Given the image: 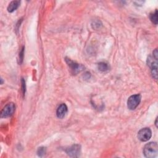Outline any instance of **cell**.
<instances>
[{
  "label": "cell",
  "instance_id": "obj_1",
  "mask_svg": "<svg viewBox=\"0 0 158 158\" xmlns=\"http://www.w3.org/2000/svg\"><path fill=\"white\" fill-rule=\"evenodd\" d=\"M158 153V146L157 142H150L147 143L143 148V154L146 157L154 158Z\"/></svg>",
  "mask_w": 158,
  "mask_h": 158
},
{
  "label": "cell",
  "instance_id": "obj_2",
  "mask_svg": "<svg viewBox=\"0 0 158 158\" xmlns=\"http://www.w3.org/2000/svg\"><path fill=\"white\" fill-rule=\"evenodd\" d=\"M141 99L140 94H133L130 96L127 100V107L130 110H135L140 105Z\"/></svg>",
  "mask_w": 158,
  "mask_h": 158
},
{
  "label": "cell",
  "instance_id": "obj_3",
  "mask_svg": "<svg viewBox=\"0 0 158 158\" xmlns=\"http://www.w3.org/2000/svg\"><path fill=\"white\" fill-rule=\"evenodd\" d=\"M15 109V106L13 102H10L7 104L2 109L1 112V117L6 118L11 116Z\"/></svg>",
  "mask_w": 158,
  "mask_h": 158
},
{
  "label": "cell",
  "instance_id": "obj_4",
  "mask_svg": "<svg viewBox=\"0 0 158 158\" xmlns=\"http://www.w3.org/2000/svg\"><path fill=\"white\" fill-rule=\"evenodd\" d=\"M152 136V132L149 128L141 129L138 132V138L143 142L148 141Z\"/></svg>",
  "mask_w": 158,
  "mask_h": 158
},
{
  "label": "cell",
  "instance_id": "obj_5",
  "mask_svg": "<svg viewBox=\"0 0 158 158\" xmlns=\"http://www.w3.org/2000/svg\"><path fill=\"white\" fill-rule=\"evenodd\" d=\"M66 153L70 157H77L80 154L81 146L79 145H74L66 149Z\"/></svg>",
  "mask_w": 158,
  "mask_h": 158
},
{
  "label": "cell",
  "instance_id": "obj_6",
  "mask_svg": "<svg viewBox=\"0 0 158 158\" xmlns=\"http://www.w3.org/2000/svg\"><path fill=\"white\" fill-rule=\"evenodd\" d=\"M66 62H67V64L69 66V67L71 69V70H72L74 72V73L75 74L80 72V71H82L84 68V67L82 65L77 64V62L73 61L72 60H71L70 59L68 58H66Z\"/></svg>",
  "mask_w": 158,
  "mask_h": 158
},
{
  "label": "cell",
  "instance_id": "obj_7",
  "mask_svg": "<svg viewBox=\"0 0 158 158\" xmlns=\"http://www.w3.org/2000/svg\"><path fill=\"white\" fill-rule=\"evenodd\" d=\"M157 60L153 61V59H152V58L150 56L148 59V65L150 67H151L152 76L155 79V80H157Z\"/></svg>",
  "mask_w": 158,
  "mask_h": 158
},
{
  "label": "cell",
  "instance_id": "obj_8",
  "mask_svg": "<svg viewBox=\"0 0 158 158\" xmlns=\"http://www.w3.org/2000/svg\"><path fill=\"white\" fill-rule=\"evenodd\" d=\"M67 110H68V108L66 104L62 103L60 105L56 110L57 117L59 118H64L67 113Z\"/></svg>",
  "mask_w": 158,
  "mask_h": 158
},
{
  "label": "cell",
  "instance_id": "obj_9",
  "mask_svg": "<svg viewBox=\"0 0 158 158\" xmlns=\"http://www.w3.org/2000/svg\"><path fill=\"white\" fill-rule=\"evenodd\" d=\"M20 4V1H11L8 6H7V11L9 12H12L16 10L18 7H19Z\"/></svg>",
  "mask_w": 158,
  "mask_h": 158
},
{
  "label": "cell",
  "instance_id": "obj_10",
  "mask_svg": "<svg viewBox=\"0 0 158 158\" xmlns=\"http://www.w3.org/2000/svg\"><path fill=\"white\" fill-rule=\"evenodd\" d=\"M98 68L99 70L101 71V72H106L109 69V66L105 62H101L98 63Z\"/></svg>",
  "mask_w": 158,
  "mask_h": 158
},
{
  "label": "cell",
  "instance_id": "obj_11",
  "mask_svg": "<svg viewBox=\"0 0 158 158\" xmlns=\"http://www.w3.org/2000/svg\"><path fill=\"white\" fill-rule=\"evenodd\" d=\"M149 18H150V20H151V22L153 23H154L155 25H157V22H158V20H157V10H156L154 12L150 14Z\"/></svg>",
  "mask_w": 158,
  "mask_h": 158
},
{
  "label": "cell",
  "instance_id": "obj_12",
  "mask_svg": "<svg viewBox=\"0 0 158 158\" xmlns=\"http://www.w3.org/2000/svg\"><path fill=\"white\" fill-rule=\"evenodd\" d=\"M46 153V148L44 147H40L38 149L37 154L39 156L42 157Z\"/></svg>",
  "mask_w": 158,
  "mask_h": 158
},
{
  "label": "cell",
  "instance_id": "obj_13",
  "mask_svg": "<svg viewBox=\"0 0 158 158\" xmlns=\"http://www.w3.org/2000/svg\"><path fill=\"white\" fill-rule=\"evenodd\" d=\"M23 51H24V48H22L21 51L20 52V55H19V59H20V63L22 62V60H23Z\"/></svg>",
  "mask_w": 158,
  "mask_h": 158
},
{
  "label": "cell",
  "instance_id": "obj_14",
  "mask_svg": "<svg viewBox=\"0 0 158 158\" xmlns=\"http://www.w3.org/2000/svg\"><path fill=\"white\" fill-rule=\"evenodd\" d=\"M153 58L157 60V57H158V52H157V49H156L154 51H153Z\"/></svg>",
  "mask_w": 158,
  "mask_h": 158
},
{
  "label": "cell",
  "instance_id": "obj_15",
  "mask_svg": "<svg viewBox=\"0 0 158 158\" xmlns=\"http://www.w3.org/2000/svg\"><path fill=\"white\" fill-rule=\"evenodd\" d=\"M22 91H23V94H25V93H26V83L23 80H22Z\"/></svg>",
  "mask_w": 158,
  "mask_h": 158
},
{
  "label": "cell",
  "instance_id": "obj_16",
  "mask_svg": "<svg viewBox=\"0 0 158 158\" xmlns=\"http://www.w3.org/2000/svg\"><path fill=\"white\" fill-rule=\"evenodd\" d=\"M155 125H156V127L157 128V127H158V125H157V117L156 118V121H155Z\"/></svg>",
  "mask_w": 158,
  "mask_h": 158
},
{
  "label": "cell",
  "instance_id": "obj_17",
  "mask_svg": "<svg viewBox=\"0 0 158 158\" xmlns=\"http://www.w3.org/2000/svg\"><path fill=\"white\" fill-rule=\"evenodd\" d=\"M1 84H3V78H1Z\"/></svg>",
  "mask_w": 158,
  "mask_h": 158
}]
</instances>
